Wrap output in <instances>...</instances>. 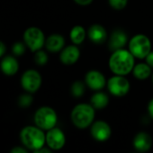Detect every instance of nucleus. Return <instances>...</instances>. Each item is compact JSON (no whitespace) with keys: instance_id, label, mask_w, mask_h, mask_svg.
I'll return each mask as SVG.
<instances>
[{"instance_id":"9b49d317","label":"nucleus","mask_w":153,"mask_h":153,"mask_svg":"<svg viewBox=\"0 0 153 153\" xmlns=\"http://www.w3.org/2000/svg\"><path fill=\"white\" fill-rule=\"evenodd\" d=\"M106 79L103 73L97 70H91L86 74L85 83L87 86L93 91H101L106 85Z\"/></svg>"},{"instance_id":"7c9ffc66","label":"nucleus","mask_w":153,"mask_h":153,"mask_svg":"<svg viewBox=\"0 0 153 153\" xmlns=\"http://www.w3.org/2000/svg\"><path fill=\"white\" fill-rule=\"evenodd\" d=\"M51 152V150L49 148H44V146L42 147V148H41V149H39V150H37L36 152H36V153H50Z\"/></svg>"},{"instance_id":"5701e85b","label":"nucleus","mask_w":153,"mask_h":153,"mask_svg":"<svg viewBox=\"0 0 153 153\" xmlns=\"http://www.w3.org/2000/svg\"><path fill=\"white\" fill-rule=\"evenodd\" d=\"M108 3L115 10H123L126 7L128 0H108Z\"/></svg>"},{"instance_id":"4be33fe9","label":"nucleus","mask_w":153,"mask_h":153,"mask_svg":"<svg viewBox=\"0 0 153 153\" xmlns=\"http://www.w3.org/2000/svg\"><path fill=\"white\" fill-rule=\"evenodd\" d=\"M48 55L46 54V52L42 51V50H38L35 52L34 55V61L37 65H44L47 64L48 62Z\"/></svg>"},{"instance_id":"393cba45","label":"nucleus","mask_w":153,"mask_h":153,"mask_svg":"<svg viewBox=\"0 0 153 153\" xmlns=\"http://www.w3.org/2000/svg\"><path fill=\"white\" fill-rule=\"evenodd\" d=\"M13 52L15 56H22L24 51H25V43H22V42H16L14 46H13Z\"/></svg>"},{"instance_id":"ddd939ff","label":"nucleus","mask_w":153,"mask_h":153,"mask_svg":"<svg viewBox=\"0 0 153 153\" xmlns=\"http://www.w3.org/2000/svg\"><path fill=\"white\" fill-rule=\"evenodd\" d=\"M87 37L94 44L101 45L106 42L108 34L103 25L99 23H94L87 30Z\"/></svg>"},{"instance_id":"2eb2a0df","label":"nucleus","mask_w":153,"mask_h":153,"mask_svg":"<svg viewBox=\"0 0 153 153\" xmlns=\"http://www.w3.org/2000/svg\"><path fill=\"white\" fill-rule=\"evenodd\" d=\"M127 41H128L127 34L122 30H115L110 35L108 48L112 51L124 48V46L127 44Z\"/></svg>"},{"instance_id":"cd10ccee","label":"nucleus","mask_w":153,"mask_h":153,"mask_svg":"<svg viewBox=\"0 0 153 153\" xmlns=\"http://www.w3.org/2000/svg\"><path fill=\"white\" fill-rule=\"evenodd\" d=\"M11 152L13 153H27V150L24 149V148H22V147H19V146H16L14 148H13L11 150Z\"/></svg>"},{"instance_id":"6e6552de","label":"nucleus","mask_w":153,"mask_h":153,"mask_svg":"<svg viewBox=\"0 0 153 153\" xmlns=\"http://www.w3.org/2000/svg\"><path fill=\"white\" fill-rule=\"evenodd\" d=\"M41 76L36 70L30 69L23 73L21 78V84L24 91L29 93L37 91L41 85Z\"/></svg>"},{"instance_id":"aec40b11","label":"nucleus","mask_w":153,"mask_h":153,"mask_svg":"<svg viewBox=\"0 0 153 153\" xmlns=\"http://www.w3.org/2000/svg\"><path fill=\"white\" fill-rule=\"evenodd\" d=\"M87 35V30L81 25H76V26H74L71 29L70 32H69L70 40L75 45H80L85 40Z\"/></svg>"},{"instance_id":"c85d7f7f","label":"nucleus","mask_w":153,"mask_h":153,"mask_svg":"<svg viewBox=\"0 0 153 153\" xmlns=\"http://www.w3.org/2000/svg\"><path fill=\"white\" fill-rule=\"evenodd\" d=\"M148 112L150 117L153 118V99L150 100L149 104H148Z\"/></svg>"},{"instance_id":"c756f323","label":"nucleus","mask_w":153,"mask_h":153,"mask_svg":"<svg viewBox=\"0 0 153 153\" xmlns=\"http://www.w3.org/2000/svg\"><path fill=\"white\" fill-rule=\"evenodd\" d=\"M5 50H6L5 45L2 41H0V57L4 56V54L5 53Z\"/></svg>"},{"instance_id":"f3484780","label":"nucleus","mask_w":153,"mask_h":153,"mask_svg":"<svg viewBox=\"0 0 153 153\" xmlns=\"http://www.w3.org/2000/svg\"><path fill=\"white\" fill-rule=\"evenodd\" d=\"M0 67H1V70L4 74L12 76V75H14L18 72L19 63L16 60V58H14V56H7L2 59Z\"/></svg>"},{"instance_id":"1a4fd4ad","label":"nucleus","mask_w":153,"mask_h":153,"mask_svg":"<svg viewBox=\"0 0 153 153\" xmlns=\"http://www.w3.org/2000/svg\"><path fill=\"white\" fill-rule=\"evenodd\" d=\"M66 143V136L63 131L58 127H53L47 131L46 144L51 151L61 150Z\"/></svg>"},{"instance_id":"0eeeda50","label":"nucleus","mask_w":153,"mask_h":153,"mask_svg":"<svg viewBox=\"0 0 153 153\" xmlns=\"http://www.w3.org/2000/svg\"><path fill=\"white\" fill-rule=\"evenodd\" d=\"M109 92L115 97H124L128 94L131 89L129 81L124 75L115 74L106 82Z\"/></svg>"},{"instance_id":"a878e982","label":"nucleus","mask_w":153,"mask_h":153,"mask_svg":"<svg viewBox=\"0 0 153 153\" xmlns=\"http://www.w3.org/2000/svg\"><path fill=\"white\" fill-rule=\"evenodd\" d=\"M145 59H146V63L151 67L153 68V51L151 50L148 55H147V56L145 57Z\"/></svg>"},{"instance_id":"9d476101","label":"nucleus","mask_w":153,"mask_h":153,"mask_svg":"<svg viewBox=\"0 0 153 153\" xmlns=\"http://www.w3.org/2000/svg\"><path fill=\"white\" fill-rule=\"evenodd\" d=\"M91 136L97 142H106L111 137L112 130L108 123L103 120L93 122L90 129Z\"/></svg>"},{"instance_id":"423d86ee","label":"nucleus","mask_w":153,"mask_h":153,"mask_svg":"<svg viewBox=\"0 0 153 153\" xmlns=\"http://www.w3.org/2000/svg\"><path fill=\"white\" fill-rule=\"evenodd\" d=\"M25 45L32 52H36L45 45V36L43 31L37 27H30L23 33Z\"/></svg>"},{"instance_id":"f257e3e1","label":"nucleus","mask_w":153,"mask_h":153,"mask_svg":"<svg viewBox=\"0 0 153 153\" xmlns=\"http://www.w3.org/2000/svg\"><path fill=\"white\" fill-rule=\"evenodd\" d=\"M135 57L128 49L121 48L113 51L109 58V68L114 74L118 75H127L135 65Z\"/></svg>"},{"instance_id":"f03ea898","label":"nucleus","mask_w":153,"mask_h":153,"mask_svg":"<svg viewBox=\"0 0 153 153\" xmlns=\"http://www.w3.org/2000/svg\"><path fill=\"white\" fill-rule=\"evenodd\" d=\"M96 108L87 103H80L75 106L70 113L73 125L79 129H86L90 126L96 117Z\"/></svg>"},{"instance_id":"f8f14e48","label":"nucleus","mask_w":153,"mask_h":153,"mask_svg":"<svg viewBox=\"0 0 153 153\" xmlns=\"http://www.w3.org/2000/svg\"><path fill=\"white\" fill-rule=\"evenodd\" d=\"M80 57V50L77 45H69L60 51V60L66 65H71L78 62Z\"/></svg>"},{"instance_id":"7ed1b4c3","label":"nucleus","mask_w":153,"mask_h":153,"mask_svg":"<svg viewBox=\"0 0 153 153\" xmlns=\"http://www.w3.org/2000/svg\"><path fill=\"white\" fill-rule=\"evenodd\" d=\"M21 142L28 150L36 152L46 143V134L43 130L36 126H26L20 133Z\"/></svg>"},{"instance_id":"dca6fc26","label":"nucleus","mask_w":153,"mask_h":153,"mask_svg":"<svg viewBox=\"0 0 153 153\" xmlns=\"http://www.w3.org/2000/svg\"><path fill=\"white\" fill-rule=\"evenodd\" d=\"M65 46V39L60 34H52L45 40V47L51 53L60 52Z\"/></svg>"},{"instance_id":"412c9836","label":"nucleus","mask_w":153,"mask_h":153,"mask_svg":"<svg viewBox=\"0 0 153 153\" xmlns=\"http://www.w3.org/2000/svg\"><path fill=\"white\" fill-rule=\"evenodd\" d=\"M86 83H84L82 81H75L70 88V91L73 97L75 98H80L84 95L86 91Z\"/></svg>"},{"instance_id":"6ab92c4d","label":"nucleus","mask_w":153,"mask_h":153,"mask_svg":"<svg viewBox=\"0 0 153 153\" xmlns=\"http://www.w3.org/2000/svg\"><path fill=\"white\" fill-rule=\"evenodd\" d=\"M151 67L147 63H139L133 69V76L138 80H146L151 75Z\"/></svg>"},{"instance_id":"20e7f679","label":"nucleus","mask_w":153,"mask_h":153,"mask_svg":"<svg viewBox=\"0 0 153 153\" xmlns=\"http://www.w3.org/2000/svg\"><path fill=\"white\" fill-rule=\"evenodd\" d=\"M58 122V116L56 111L50 107H41L34 114L35 125L42 129L48 131L56 126Z\"/></svg>"},{"instance_id":"2f4dec72","label":"nucleus","mask_w":153,"mask_h":153,"mask_svg":"<svg viewBox=\"0 0 153 153\" xmlns=\"http://www.w3.org/2000/svg\"><path fill=\"white\" fill-rule=\"evenodd\" d=\"M152 82H153V74H152Z\"/></svg>"},{"instance_id":"b1692460","label":"nucleus","mask_w":153,"mask_h":153,"mask_svg":"<svg viewBox=\"0 0 153 153\" xmlns=\"http://www.w3.org/2000/svg\"><path fill=\"white\" fill-rule=\"evenodd\" d=\"M33 101V98L30 94H23L19 98V105L23 108H27L31 106Z\"/></svg>"},{"instance_id":"a211bd4d","label":"nucleus","mask_w":153,"mask_h":153,"mask_svg":"<svg viewBox=\"0 0 153 153\" xmlns=\"http://www.w3.org/2000/svg\"><path fill=\"white\" fill-rule=\"evenodd\" d=\"M109 103V97L106 92L101 91H97L94 93L90 99V104L96 109H103L105 108Z\"/></svg>"},{"instance_id":"bb28decb","label":"nucleus","mask_w":153,"mask_h":153,"mask_svg":"<svg viewBox=\"0 0 153 153\" xmlns=\"http://www.w3.org/2000/svg\"><path fill=\"white\" fill-rule=\"evenodd\" d=\"M74 1L78 5L86 6V5H89L90 4H92L94 0H74Z\"/></svg>"},{"instance_id":"39448f33","label":"nucleus","mask_w":153,"mask_h":153,"mask_svg":"<svg viewBox=\"0 0 153 153\" xmlns=\"http://www.w3.org/2000/svg\"><path fill=\"white\" fill-rule=\"evenodd\" d=\"M128 48L134 57L143 59L151 51V42L146 35L136 34L129 41Z\"/></svg>"},{"instance_id":"4468645a","label":"nucleus","mask_w":153,"mask_h":153,"mask_svg":"<svg viewBox=\"0 0 153 153\" xmlns=\"http://www.w3.org/2000/svg\"><path fill=\"white\" fill-rule=\"evenodd\" d=\"M152 138L146 132L138 133L133 139V147L139 152H147L152 146Z\"/></svg>"}]
</instances>
